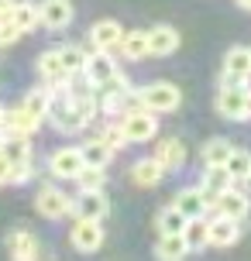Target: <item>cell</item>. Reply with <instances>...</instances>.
I'll list each match as a JSON object with an SVG mask.
<instances>
[{
	"mask_svg": "<svg viewBox=\"0 0 251 261\" xmlns=\"http://www.w3.org/2000/svg\"><path fill=\"white\" fill-rule=\"evenodd\" d=\"M117 120H120V130H124L128 144H148V141L159 138V114H152L145 107L124 110Z\"/></svg>",
	"mask_w": 251,
	"mask_h": 261,
	"instance_id": "cell-1",
	"label": "cell"
},
{
	"mask_svg": "<svg viewBox=\"0 0 251 261\" xmlns=\"http://www.w3.org/2000/svg\"><path fill=\"white\" fill-rule=\"evenodd\" d=\"M138 103L152 114H175L183 107V90L175 83L159 79V83H148L145 90H138Z\"/></svg>",
	"mask_w": 251,
	"mask_h": 261,
	"instance_id": "cell-2",
	"label": "cell"
},
{
	"mask_svg": "<svg viewBox=\"0 0 251 261\" xmlns=\"http://www.w3.org/2000/svg\"><path fill=\"white\" fill-rule=\"evenodd\" d=\"M213 110L224 120L244 124V120H251V93L244 86H220L213 96Z\"/></svg>",
	"mask_w": 251,
	"mask_h": 261,
	"instance_id": "cell-3",
	"label": "cell"
},
{
	"mask_svg": "<svg viewBox=\"0 0 251 261\" xmlns=\"http://www.w3.org/2000/svg\"><path fill=\"white\" fill-rule=\"evenodd\" d=\"M35 210H38V217H45V220H62V217L72 213V196L59 182H45L35 193Z\"/></svg>",
	"mask_w": 251,
	"mask_h": 261,
	"instance_id": "cell-4",
	"label": "cell"
},
{
	"mask_svg": "<svg viewBox=\"0 0 251 261\" xmlns=\"http://www.w3.org/2000/svg\"><path fill=\"white\" fill-rule=\"evenodd\" d=\"M251 79V45H231L220 65V86H244Z\"/></svg>",
	"mask_w": 251,
	"mask_h": 261,
	"instance_id": "cell-5",
	"label": "cell"
},
{
	"mask_svg": "<svg viewBox=\"0 0 251 261\" xmlns=\"http://www.w3.org/2000/svg\"><path fill=\"white\" fill-rule=\"evenodd\" d=\"M83 165H86V162H83L80 144H62V148H55L52 155H48V162H45V169H48V175H52L55 182H72V179L80 175Z\"/></svg>",
	"mask_w": 251,
	"mask_h": 261,
	"instance_id": "cell-6",
	"label": "cell"
},
{
	"mask_svg": "<svg viewBox=\"0 0 251 261\" xmlns=\"http://www.w3.org/2000/svg\"><path fill=\"white\" fill-rule=\"evenodd\" d=\"M107 241V230L100 220H83V217H72V227H69V244L80 251V254H96Z\"/></svg>",
	"mask_w": 251,
	"mask_h": 261,
	"instance_id": "cell-7",
	"label": "cell"
},
{
	"mask_svg": "<svg viewBox=\"0 0 251 261\" xmlns=\"http://www.w3.org/2000/svg\"><path fill=\"white\" fill-rule=\"evenodd\" d=\"M210 210L220 213V217H231V220H248L251 217V196H248V189H238V182H234L220 196H213Z\"/></svg>",
	"mask_w": 251,
	"mask_h": 261,
	"instance_id": "cell-8",
	"label": "cell"
},
{
	"mask_svg": "<svg viewBox=\"0 0 251 261\" xmlns=\"http://www.w3.org/2000/svg\"><path fill=\"white\" fill-rule=\"evenodd\" d=\"M80 76L86 79V83H93L96 90H100V86H107L110 79L117 76V62H114V55H110V52L90 48V52H86V65H83Z\"/></svg>",
	"mask_w": 251,
	"mask_h": 261,
	"instance_id": "cell-9",
	"label": "cell"
},
{
	"mask_svg": "<svg viewBox=\"0 0 251 261\" xmlns=\"http://www.w3.org/2000/svg\"><path fill=\"white\" fill-rule=\"evenodd\" d=\"M45 120L35 117L31 110H28L24 103H14V107H4V114H0V130L4 134H35V130L41 127Z\"/></svg>",
	"mask_w": 251,
	"mask_h": 261,
	"instance_id": "cell-10",
	"label": "cell"
},
{
	"mask_svg": "<svg viewBox=\"0 0 251 261\" xmlns=\"http://www.w3.org/2000/svg\"><path fill=\"white\" fill-rule=\"evenodd\" d=\"M110 213V196L104 189H93V193H76L72 196V213L69 217H83V220H107Z\"/></svg>",
	"mask_w": 251,
	"mask_h": 261,
	"instance_id": "cell-11",
	"label": "cell"
},
{
	"mask_svg": "<svg viewBox=\"0 0 251 261\" xmlns=\"http://www.w3.org/2000/svg\"><path fill=\"white\" fill-rule=\"evenodd\" d=\"M155 162H159L165 172H179L186 165V158H189V148H186V141L183 138H155Z\"/></svg>",
	"mask_w": 251,
	"mask_h": 261,
	"instance_id": "cell-12",
	"label": "cell"
},
{
	"mask_svg": "<svg viewBox=\"0 0 251 261\" xmlns=\"http://www.w3.org/2000/svg\"><path fill=\"white\" fill-rule=\"evenodd\" d=\"M238 237H241V220H231L220 213H213L207 220V248H234Z\"/></svg>",
	"mask_w": 251,
	"mask_h": 261,
	"instance_id": "cell-13",
	"label": "cell"
},
{
	"mask_svg": "<svg viewBox=\"0 0 251 261\" xmlns=\"http://www.w3.org/2000/svg\"><path fill=\"white\" fill-rule=\"evenodd\" d=\"M172 206L183 213L186 220H193V217H207L210 213V196L203 193L199 186H183V189H175V199H172Z\"/></svg>",
	"mask_w": 251,
	"mask_h": 261,
	"instance_id": "cell-14",
	"label": "cell"
},
{
	"mask_svg": "<svg viewBox=\"0 0 251 261\" xmlns=\"http://www.w3.org/2000/svg\"><path fill=\"white\" fill-rule=\"evenodd\" d=\"M38 17H41V28L48 31H66L76 17V7L72 0H41L38 4Z\"/></svg>",
	"mask_w": 251,
	"mask_h": 261,
	"instance_id": "cell-15",
	"label": "cell"
},
{
	"mask_svg": "<svg viewBox=\"0 0 251 261\" xmlns=\"http://www.w3.org/2000/svg\"><path fill=\"white\" fill-rule=\"evenodd\" d=\"M35 69H38L45 86H62V83H69V69L62 62V48H45L35 59Z\"/></svg>",
	"mask_w": 251,
	"mask_h": 261,
	"instance_id": "cell-16",
	"label": "cell"
},
{
	"mask_svg": "<svg viewBox=\"0 0 251 261\" xmlns=\"http://www.w3.org/2000/svg\"><path fill=\"white\" fill-rule=\"evenodd\" d=\"M90 48H100V52H114L120 45V38H124V28H120V21H114V17H100V21H93L90 24Z\"/></svg>",
	"mask_w": 251,
	"mask_h": 261,
	"instance_id": "cell-17",
	"label": "cell"
},
{
	"mask_svg": "<svg viewBox=\"0 0 251 261\" xmlns=\"http://www.w3.org/2000/svg\"><path fill=\"white\" fill-rule=\"evenodd\" d=\"M183 45V35L172 24H155L148 28V59H165V55H175V48Z\"/></svg>",
	"mask_w": 251,
	"mask_h": 261,
	"instance_id": "cell-18",
	"label": "cell"
},
{
	"mask_svg": "<svg viewBox=\"0 0 251 261\" xmlns=\"http://www.w3.org/2000/svg\"><path fill=\"white\" fill-rule=\"evenodd\" d=\"M7 254H11V261H38L41 244H38V237L31 234V230L17 227V230L7 234Z\"/></svg>",
	"mask_w": 251,
	"mask_h": 261,
	"instance_id": "cell-19",
	"label": "cell"
},
{
	"mask_svg": "<svg viewBox=\"0 0 251 261\" xmlns=\"http://www.w3.org/2000/svg\"><path fill=\"white\" fill-rule=\"evenodd\" d=\"M165 175H169V172L155 162V155H152V158H138V162L131 165V182L141 186V189H155Z\"/></svg>",
	"mask_w": 251,
	"mask_h": 261,
	"instance_id": "cell-20",
	"label": "cell"
},
{
	"mask_svg": "<svg viewBox=\"0 0 251 261\" xmlns=\"http://www.w3.org/2000/svg\"><path fill=\"white\" fill-rule=\"evenodd\" d=\"M196 186L210 196V203H213V196H220L224 189H231V186H234V179H231V172H227L224 165H203Z\"/></svg>",
	"mask_w": 251,
	"mask_h": 261,
	"instance_id": "cell-21",
	"label": "cell"
},
{
	"mask_svg": "<svg viewBox=\"0 0 251 261\" xmlns=\"http://www.w3.org/2000/svg\"><path fill=\"white\" fill-rule=\"evenodd\" d=\"M0 155L11 158L14 165L31 162V138H28V134H4V130H0Z\"/></svg>",
	"mask_w": 251,
	"mask_h": 261,
	"instance_id": "cell-22",
	"label": "cell"
},
{
	"mask_svg": "<svg viewBox=\"0 0 251 261\" xmlns=\"http://www.w3.org/2000/svg\"><path fill=\"white\" fill-rule=\"evenodd\" d=\"M193 254L189 244H186L183 234H159V244H155V261H186Z\"/></svg>",
	"mask_w": 251,
	"mask_h": 261,
	"instance_id": "cell-23",
	"label": "cell"
},
{
	"mask_svg": "<svg viewBox=\"0 0 251 261\" xmlns=\"http://www.w3.org/2000/svg\"><path fill=\"white\" fill-rule=\"evenodd\" d=\"M11 17L14 24L21 28V31H38V24H41V17H38V4H31V0H14V7H11Z\"/></svg>",
	"mask_w": 251,
	"mask_h": 261,
	"instance_id": "cell-24",
	"label": "cell"
},
{
	"mask_svg": "<svg viewBox=\"0 0 251 261\" xmlns=\"http://www.w3.org/2000/svg\"><path fill=\"white\" fill-rule=\"evenodd\" d=\"M120 55L128 59V62H141L148 59V31H124V38H120Z\"/></svg>",
	"mask_w": 251,
	"mask_h": 261,
	"instance_id": "cell-25",
	"label": "cell"
},
{
	"mask_svg": "<svg viewBox=\"0 0 251 261\" xmlns=\"http://www.w3.org/2000/svg\"><path fill=\"white\" fill-rule=\"evenodd\" d=\"M80 151H83V162H86V165H104V169L110 165V158L117 155V151H114L107 141H100L96 134H93V138H86V141L80 144Z\"/></svg>",
	"mask_w": 251,
	"mask_h": 261,
	"instance_id": "cell-26",
	"label": "cell"
},
{
	"mask_svg": "<svg viewBox=\"0 0 251 261\" xmlns=\"http://www.w3.org/2000/svg\"><path fill=\"white\" fill-rule=\"evenodd\" d=\"M31 175H35V165L31 162L14 165L11 158L0 155V186H24V182H31Z\"/></svg>",
	"mask_w": 251,
	"mask_h": 261,
	"instance_id": "cell-27",
	"label": "cell"
},
{
	"mask_svg": "<svg viewBox=\"0 0 251 261\" xmlns=\"http://www.w3.org/2000/svg\"><path fill=\"white\" fill-rule=\"evenodd\" d=\"M80 193H93V189H107V169L104 165H83L80 175L72 179Z\"/></svg>",
	"mask_w": 251,
	"mask_h": 261,
	"instance_id": "cell-28",
	"label": "cell"
},
{
	"mask_svg": "<svg viewBox=\"0 0 251 261\" xmlns=\"http://www.w3.org/2000/svg\"><path fill=\"white\" fill-rule=\"evenodd\" d=\"M231 148L234 144L227 141V138H210V141H203V148H199V162L203 165H224Z\"/></svg>",
	"mask_w": 251,
	"mask_h": 261,
	"instance_id": "cell-29",
	"label": "cell"
},
{
	"mask_svg": "<svg viewBox=\"0 0 251 261\" xmlns=\"http://www.w3.org/2000/svg\"><path fill=\"white\" fill-rule=\"evenodd\" d=\"M155 230H159V234H183V230H186V217L169 203V206L159 210V217H155Z\"/></svg>",
	"mask_w": 251,
	"mask_h": 261,
	"instance_id": "cell-30",
	"label": "cell"
},
{
	"mask_svg": "<svg viewBox=\"0 0 251 261\" xmlns=\"http://www.w3.org/2000/svg\"><path fill=\"white\" fill-rule=\"evenodd\" d=\"M224 169L231 172V179L234 182H244V175H248V169H251V151L248 148H231V155H227V162H224Z\"/></svg>",
	"mask_w": 251,
	"mask_h": 261,
	"instance_id": "cell-31",
	"label": "cell"
},
{
	"mask_svg": "<svg viewBox=\"0 0 251 261\" xmlns=\"http://www.w3.org/2000/svg\"><path fill=\"white\" fill-rule=\"evenodd\" d=\"M48 96H52V86H45V83H41V86H35V90H28V93H24V100H21V103H24L28 110L35 114V117L45 120V110H48Z\"/></svg>",
	"mask_w": 251,
	"mask_h": 261,
	"instance_id": "cell-32",
	"label": "cell"
},
{
	"mask_svg": "<svg viewBox=\"0 0 251 261\" xmlns=\"http://www.w3.org/2000/svg\"><path fill=\"white\" fill-rule=\"evenodd\" d=\"M186 244H189V251H203L207 248V217H193V220H186Z\"/></svg>",
	"mask_w": 251,
	"mask_h": 261,
	"instance_id": "cell-33",
	"label": "cell"
},
{
	"mask_svg": "<svg viewBox=\"0 0 251 261\" xmlns=\"http://www.w3.org/2000/svg\"><path fill=\"white\" fill-rule=\"evenodd\" d=\"M96 138H100V141H107L114 151H124V148H128V138H124V130H120V120L104 124V127L96 130Z\"/></svg>",
	"mask_w": 251,
	"mask_h": 261,
	"instance_id": "cell-34",
	"label": "cell"
},
{
	"mask_svg": "<svg viewBox=\"0 0 251 261\" xmlns=\"http://www.w3.org/2000/svg\"><path fill=\"white\" fill-rule=\"evenodd\" d=\"M62 62H66L69 76H80L83 65H86V48H83V45H66V48H62Z\"/></svg>",
	"mask_w": 251,
	"mask_h": 261,
	"instance_id": "cell-35",
	"label": "cell"
},
{
	"mask_svg": "<svg viewBox=\"0 0 251 261\" xmlns=\"http://www.w3.org/2000/svg\"><path fill=\"white\" fill-rule=\"evenodd\" d=\"M21 38H24V31L14 24L11 17H0V48H11V45H17Z\"/></svg>",
	"mask_w": 251,
	"mask_h": 261,
	"instance_id": "cell-36",
	"label": "cell"
},
{
	"mask_svg": "<svg viewBox=\"0 0 251 261\" xmlns=\"http://www.w3.org/2000/svg\"><path fill=\"white\" fill-rule=\"evenodd\" d=\"M11 7H14V0H0V17H7V14H11Z\"/></svg>",
	"mask_w": 251,
	"mask_h": 261,
	"instance_id": "cell-37",
	"label": "cell"
},
{
	"mask_svg": "<svg viewBox=\"0 0 251 261\" xmlns=\"http://www.w3.org/2000/svg\"><path fill=\"white\" fill-rule=\"evenodd\" d=\"M238 7L241 11H251V0H238Z\"/></svg>",
	"mask_w": 251,
	"mask_h": 261,
	"instance_id": "cell-38",
	"label": "cell"
},
{
	"mask_svg": "<svg viewBox=\"0 0 251 261\" xmlns=\"http://www.w3.org/2000/svg\"><path fill=\"white\" fill-rule=\"evenodd\" d=\"M244 189L251 193V169H248V175H244Z\"/></svg>",
	"mask_w": 251,
	"mask_h": 261,
	"instance_id": "cell-39",
	"label": "cell"
},
{
	"mask_svg": "<svg viewBox=\"0 0 251 261\" xmlns=\"http://www.w3.org/2000/svg\"><path fill=\"white\" fill-rule=\"evenodd\" d=\"M0 114H4V103H0Z\"/></svg>",
	"mask_w": 251,
	"mask_h": 261,
	"instance_id": "cell-40",
	"label": "cell"
},
{
	"mask_svg": "<svg viewBox=\"0 0 251 261\" xmlns=\"http://www.w3.org/2000/svg\"><path fill=\"white\" fill-rule=\"evenodd\" d=\"M248 93H251V90H248Z\"/></svg>",
	"mask_w": 251,
	"mask_h": 261,
	"instance_id": "cell-41",
	"label": "cell"
},
{
	"mask_svg": "<svg viewBox=\"0 0 251 261\" xmlns=\"http://www.w3.org/2000/svg\"><path fill=\"white\" fill-rule=\"evenodd\" d=\"M38 261H41V258H38Z\"/></svg>",
	"mask_w": 251,
	"mask_h": 261,
	"instance_id": "cell-42",
	"label": "cell"
}]
</instances>
